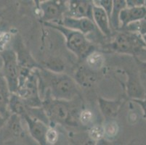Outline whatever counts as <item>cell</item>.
<instances>
[{
	"label": "cell",
	"instance_id": "6da1fadb",
	"mask_svg": "<svg viewBox=\"0 0 146 145\" xmlns=\"http://www.w3.org/2000/svg\"><path fill=\"white\" fill-rule=\"evenodd\" d=\"M42 98L48 94L53 99L71 101L80 97L79 85L74 78L64 73H55L42 66L36 69Z\"/></svg>",
	"mask_w": 146,
	"mask_h": 145
},
{
	"label": "cell",
	"instance_id": "7a4b0ae2",
	"mask_svg": "<svg viewBox=\"0 0 146 145\" xmlns=\"http://www.w3.org/2000/svg\"><path fill=\"white\" fill-rule=\"evenodd\" d=\"M42 109L52 126H79L78 118L79 113L83 108L80 97L71 101L58 100L53 99L48 94L42 97Z\"/></svg>",
	"mask_w": 146,
	"mask_h": 145
},
{
	"label": "cell",
	"instance_id": "3957f363",
	"mask_svg": "<svg viewBox=\"0 0 146 145\" xmlns=\"http://www.w3.org/2000/svg\"><path fill=\"white\" fill-rule=\"evenodd\" d=\"M44 25L60 33L64 37L68 50L79 60H85L89 54L96 50L94 44L87 38V36L80 32L67 28L60 24L44 23Z\"/></svg>",
	"mask_w": 146,
	"mask_h": 145
},
{
	"label": "cell",
	"instance_id": "277c9868",
	"mask_svg": "<svg viewBox=\"0 0 146 145\" xmlns=\"http://www.w3.org/2000/svg\"><path fill=\"white\" fill-rule=\"evenodd\" d=\"M110 47L115 52L130 55L132 58H138V55L146 51V46L142 36L127 30L116 31Z\"/></svg>",
	"mask_w": 146,
	"mask_h": 145
},
{
	"label": "cell",
	"instance_id": "5b68a950",
	"mask_svg": "<svg viewBox=\"0 0 146 145\" xmlns=\"http://www.w3.org/2000/svg\"><path fill=\"white\" fill-rule=\"evenodd\" d=\"M2 58V74L7 81L10 93H16L19 86V64L13 49L6 48L0 53Z\"/></svg>",
	"mask_w": 146,
	"mask_h": 145
},
{
	"label": "cell",
	"instance_id": "8992f818",
	"mask_svg": "<svg viewBox=\"0 0 146 145\" xmlns=\"http://www.w3.org/2000/svg\"><path fill=\"white\" fill-rule=\"evenodd\" d=\"M36 69L31 73L24 82L19 86L16 92L26 105L31 108L42 107L43 104Z\"/></svg>",
	"mask_w": 146,
	"mask_h": 145
},
{
	"label": "cell",
	"instance_id": "52a82bcc",
	"mask_svg": "<svg viewBox=\"0 0 146 145\" xmlns=\"http://www.w3.org/2000/svg\"><path fill=\"white\" fill-rule=\"evenodd\" d=\"M37 6L43 23L60 24L67 12V1L63 0L42 1Z\"/></svg>",
	"mask_w": 146,
	"mask_h": 145
},
{
	"label": "cell",
	"instance_id": "ba28073f",
	"mask_svg": "<svg viewBox=\"0 0 146 145\" xmlns=\"http://www.w3.org/2000/svg\"><path fill=\"white\" fill-rule=\"evenodd\" d=\"M124 74L127 76L124 86L127 97L132 101L144 99L146 91L142 83L141 77L136 65L135 67L125 69Z\"/></svg>",
	"mask_w": 146,
	"mask_h": 145
},
{
	"label": "cell",
	"instance_id": "9c48e42d",
	"mask_svg": "<svg viewBox=\"0 0 146 145\" xmlns=\"http://www.w3.org/2000/svg\"><path fill=\"white\" fill-rule=\"evenodd\" d=\"M93 1L71 0L67 1V12L66 16L74 18H87L92 20Z\"/></svg>",
	"mask_w": 146,
	"mask_h": 145
},
{
	"label": "cell",
	"instance_id": "30bf717a",
	"mask_svg": "<svg viewBox=\"0 0 146 145\" xmlns=\"http://www.w3.org/2000/svg\"><path fill=\"white\" fill-rule=\"evenodd\" d=\"M22 119L26 122L29 134L39 145H47L45 141V136L49 128V125L40 120L29 115H24Z\"/></svg>",
	"mask_w": 146,
	"mask_h": 145
},
{
	"label": "cell",
	"instance_id": "8fae6325",
	"mask_svg": "<svg viewBox=\"0 0 146 145\" xmlns=\"http://www.w3.org/2000/svg\"><path fill=\"white\" fill-rule=\"evenodd\" d=\"M60 25L71 30L80 32L84 35H88L97 30L95 24L87 18H74L65 16Z\"/></svg>",
	"mask_w": 146,
	"mask_h": 145
},
{
	"label": "cell",
	"instance_id": "7c38bea8",
	"mask_svg": "<svg viewBox=\"0 0 146 145\" xmlns=\"http://www.w3.org/2000/svg\"><path fill=\"white\" fill-rule=\"evenodd\" d=\"M99 109L102 115L107 119H115L124 105V100L121 99H108L99 97L98 98Z\"/></svg>",
	"mask_w": 146,
	"mask_h": 145
},
{
	"label": "cell",
	"instance_id": "4fadbf2b",
	"mask_svg": "<svg viewBox=\"0 0 146 145\" xmlns=\"http://www.w3.org/2000/svg\"><path fill=\"white\" fill-rule=\"evenodd\" d=\"M146 19V8L143 7H126L122 10L119 16L120 29H123L129 24L139 22Z\"/></svg>",
	"mask_w": 146,
	"mask_h": 145
},
{
	"label": "cell",
	"instance_id": "5bb4252c",
	"mask_svg": "<svg viewBox=\"0 0 146 145\" xmlns=\"http://www.w3.org/2000/svg\"><path fill=\"white\" fill-rule=\"evenodd\" d=\"M94 4V3H93ZM92 20L97 28L106 36H110L112 34V29L110 25L109 18L106 12L100 7L94 5Z\"/></svg>",
	"mask_w": 146,
	"mask_h": 145
},
{
	"label": "cell",
	"instance_id": "9a60e30c",
	"mask_svg": "<svg viewBox=\"0 0 146 145\" xmlns=\"http://www.w3.org/2000/svg\"><path fill=\"white\" fill-rule=\"evenodd\" d=\"M98 78V72L89 68L85 64L78 68L74 75V80L76 83L83 87L92 86Z\"/></svg>",
	"mask_w": 146,
	"mask_h": 145
},
{
	"label": "cell",
	"instance_id": "2e32d148",
	"mask_svg": "<svg viewBox=\"0 0 146 145\" xmlns=\"http://www.w3.org/2000/svg\"><path fill=\"white\" fill-rule=\"evenodd\" d=\"M29 108L18 94L11 93L8 104V110L11 115H16L22 118L27 115Z\"/></svg>",
	"mask_w": 146,
	"mask_h": 145
},
{
	"label": "cell",
	"instance_id": "e0dca14e",
	"mask_svg": "<svg viewBox=\"0 0 146 145\" xmlns=\"http://www.w3.org/2000/svg\"><path fill=\"white\" fill-rule=\"evenodd\" d=\"M10 89L2 74H0V114L6 118L11 115L8 110V104L10 97Z\"/></svg>",
	"mask_w": 146,
	"mask_h": 145
},
{
	"label": "cell",
	"instance_id": "ac0fdd59",
	"mask_svg": "<svg viewBox=\"0 0 146 145\" xmlns=\"http://www.w3.org/2000/svg\"><path fill=\"white\" fill-rule=\"evenodd\" d=\"M21 117L12 114L8 118L6 124L3 128H5L6 134H8L10 137H18L21 136L23 134V130L21 124Z\"/></svg>",
	"mask_w": 146,
	"mask_h": 145
},
{
	"label": "cell",
	"instance_id": "d6986e66",
	"mask_svg": "<svg viewBox=\"0 0 146 145\" xmlns=\"http://www.w3.org/2000/svg\"><path fill=\"white\" fill-rule=\"evenodd\" d=\"M127 7L125 0H113V9L110 16L109 21L111 29L119 31L120 29V21L119 16L124 8Z\"/></svg>",
	"mask_w": 146,
	"mask_h": 145
},
{
	"label": "cell",
	"instance_id": "ffe728a7",
	"mask_svg": "<svg viewBox=\"0 0 146 145\" xmlns=\"http://www.w3.org/2000/svg\"><path fill=\"white\" fill-rule=\"evenodd\" d=\"M85 60V65L94 71L98 72L105 63V58L103 54L98 51H94L87 56Z\"/></svg>",
	"mask_w": 146,
	"mask_h": 145
},
{
	"label": "cell",
	"instance_id": "44dd1931",
	"mask_svg": "<svg viewBox=\"0 0 146 145\" xmlns=\"http://www.w3.org/2000/svg\"><path fill=\"white\" fill-rule=\"evenodd\" d=\"M103 126L104 129V139L111 142L116 139L119 132V125L116 120H105Z\"/></svg>",
	"mask_w": 146,
	"mask_h": 145
},
{
	"label": "cell",
	"instance_id": "7402d4cb",
	"mask_svg": "<svg viewBox=\"0 0 146 145\" xmlns=\"http://www.w3.org/2000/svg\"><path fill=\"white\" fill-rule=\"evenodd\" d=\"M68 134L69 145H95V142L92 140L86 132L71 133Z\"/></svg>",
	"mask_w": 146,
	"mask_h": 145
},
{
	"label": "cell",
	"instance_id": "603a6c76",
	"mask_svg": "<svg viewBox=\"0 0 146 145\" xmlns=\"http://www.w3.org/2000/svg\"><path fill=\"white\" fill-rule=\"evenodd\" d=\"M78 121L79 125L87 129L95 124V114L90 109L83 107L79 113Z\"/></svg>",
	"mask_w": 146,
	"mask_h": 145
},
{
	"label": "cell",
	"instance_id": "cb8c5ba5",
	"mask_svg": "<svg viewBox=\"0 0 146 145\" xmlns=\"http://www.w3.org/2000/svg\"><path fill=\"white\" fill-rule=\"evenodd\" d=\"M87 134L89 137L95 142L104 139V129L103 124L95 123L87 128Z\"/></svg>",
	"mask_w": 146,
	"mask_h": 145
},
{
	"label": "cell",
	"instance_id": "d4e9b609",
	"mask_svg": "<svg viewBox=\"0 0 146 145\" xmlns=\"http://www.w3.org/2000/svg\"><path fill=\"white\" fill-rule=\"evenodd\" d=\"M119 30H127V31L137 33L141 36L146 34V19L143 21H139V22L129 24V26L125 27L124 28L121 29Z\"/></svg>",
	"mask_w": 146,
	"mask_h": 145
},
{
	"label": "cell",
	"instance_id": "484cf974",
	"mask_svg": "<svg viewBox=\"0 0 146 145\" xmlns=\"http://www.w3.org/2000/svg\"><path fill=\"white\" fill-rule=\"evenodd\" d=\"M58 138H59V130L58 126H49L45 136L46 144L47 145H54L58 142Z\"/></svg>",
	"mask_w": 146,
	"mask_h": 145
},
{
	"label": "cell",
	"instance_id": "4316f807",
	"mask_svg": "<svg viewBox=\"0 0 146 145\" xmlns=\"http://www.w3.org/2000/svg\"><path fill=\"white\" fill-rule=\"evenodd\" d=\"M93 3L96 6L101 7L110 18L113 9V0H95Z\"/></svg>",
	"mask_w": 146,
	"mask_h": 145
},
{
	"label": "cell",
	"instance_id": "83f0119b",
	"mask_svg": "<svg viewBox=\"0 0 146 145\" xmlns=\"http://www.w3.org/2000/svg\"><path fill=\"white\" fill-rule=\"evenodd\" d=\"M59 130V138L56 143L54 145H69L68 134L67 131L62 126H57Z\"/></svg>",
	"mask_w": 146,
	"mask_h": 145
},
{
	"label": "cell",
	"instance_id": "f1b7e54d",
	"mask_svg": "<svg viewBox=\"0 0 146 145\" xmlns=\"http://www.w3.org/2000/svg\"><path fill=\"white\" fill-rule=\"evenodd\" d=\"M11 37L10 34L6 31L0 30V53L6 49L7 44L10 42Z\"/></svg>",
	"mask_w": 146,
	"mask_h": 145
},
{
	"label": "cell",
	"instance_id": "f546056e",
	"mask_svg": "<svg viewBox=\"0 0 146 145\" xmlns=\"http://www.w3.org/2000/svg\"><path fill=\"white\" fill-rule=\"evenodd\" d=\"M133 59L139 70L140 77H144L146 79V60H141L138 58H133Z\"/></svg>",
	"mask_w": 146,
	"mask_h": 145
},
{
	"label": "cell",
	"instance_id": "4dcf8cb0",
	"mask_svg": "<svg viewBox=\"0 0 146 145\" xmlns=\"http://www.w3.org/2000/svg\"><path fill=\"white\" fill-rule=\"evenodd\" d=\"M145 2L144 0H127L126 5L127 7H139L144 6Z\"/></svg>",
	"mask_w": 146,
	"mask_h": 145
},
{
	"label": "cell",
	"instance_id": "1f68e13d",
	"mask_svg": "<svg viewBox=\"0 0 146 145\" xmlns=\"http://www.w3.org/2000/svg\"><path fill=\"white\" fill-rule=\"evenodd\" d=\"M132 102L137 104L138 105L141 107L143 110V117L146 119V95L143 99H135V100H132Z\"/></svg>",
	"mask_w": 146,
	"mask_h": 145
},
{
	"label": "cell",
	"instance_id": "d6a6232c",
	"mask_svg": "<svg viewBox=\"0 0 146 145\" xmlns=\"http://www.w3.org/2000/svg\"><path fill=\"white\" fill-rule=\"evenodd\" d=\"M95 145H113V144L111 141H108L106 139H103L95 142Z\"/></svg>",
	"mask_w": 146,
	"mask_h": 145
},
{
	"label": "cell",
	"instance_id": "836d02e7",
	"mask_svg": "<svg viewBox=\"0 0 146 145\" xmlns=\"http://www.w3.org/2000/svg\"><path fill=\"white\" fill-rule=\"evenodd\" d=\"M9 118H6V117H4L3 115H2L0 114V131L3 128L4 126L6 124L7 120Z\"/></svg>",
	"mask_w": 146,
	"mask_h": 145
},
{
	"label": "cell",
	"instance_id": "e575fe53",
	"mask_svg": "<svg viewBox=\"0 0 146 145\" xmlns=\"http://www.w3.org/2000/svg\"><path fill=\"white\" fill-rule=\"evenodd\" d=\"M2 66H3V61H2V57H1V55H0V74H2Z\"/></svg>",
	"mask_w": 146,
	"mask_h": 145
},
{
	"label": "cell",
	"instance_id": "d590c367",
	"mask_svg": "<svg viewBox=\"0 0 146 145\" xmlns=\"http://www.w3.org/2000/svg\"><path fill=\"white\" fill-rule=\"evenodd\" d=\"M142 37H143V42H144L145 44V46H146V34H145V35H143V36H142Z\"/></svg>",
	"mask_w": 146,
	"mask_h": 145
},
{
	"label": "cell",
	"instance_id": "8d00e7d4",
	"mask_svg": "<svg viewBox=\"0 0 146 145\" xmlns=\"http://www.w3.org/2000/svg\"><path fill=\"white\" fill-rule=\"evenodd\" d=\"M127 145H135V140H133V141H132L131 142H129V143Z\"/></svg>",
	"mask_w": 146,
	"mask_h": 145
}]
</instances>
